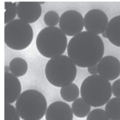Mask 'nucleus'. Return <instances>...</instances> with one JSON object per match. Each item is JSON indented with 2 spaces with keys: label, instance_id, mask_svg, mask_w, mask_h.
Returning <instances> with one entry per match:
<instances>
[{
  "label": "nucleus",
  "instance_id": "obj_1",
  "mask_svg": "<svg viewBox=\"0 0 120 120\" xmlns=\"http://www.w3.org/2000/svg\"><path fill=\"white\" fill-rule=\"evenodd\" d=\"M104 44L97 34L83 31L73 37L67 46L68 56L79 67L97 64L104 53Z\"/></svg>",
  "mask_w": 120,
  "mask_h": 120
},
{
  "label": "nucleus",
  "instance_id": "obj_2",
  "mask_svg": "<svg viewBox=\"0 0 120 120\" xmlns=\"http://www.w3.org/2000/svg\"><path fill=\"white\" fill-rule=\"evenodd\" d=\"M80 89L82 98L93 107L103 106L107 104L112 93L110 82L99 75L86 77L82 82Z\"/></svg>",
  "mask_w": 120,
  "mask_h": 120
},
{
  "label": "nucleus",
  "instance_id": "obj_3",
  "mask_svg": "<svg viewBox=\"0 0 120 120\" xmlns=\"http://www.w3.org/2000/svg\"><path fill=\"white\" fill-rule=\"evenodd\" d=\"M45 74L51 84L58 88H63L72 83L75 79L76 65L68 56L60 55L48 61Z\"/></svg>",
  "mask_w": 120,
  "mask_h": 120
},
{
  "label": "nucleus",
  "instance_id": "obj_4",
  "mask_svg": "<svg viewBox=\"0 0 120 120\" xmlns=\"http://www.w3.org/2000/svg\"><path fill=\"white\" fill-rule=\"evenodd\" d=\"M38 52L47 58L62 55L68 46L66 35L56 27H47L39 33L36 40Z\"/></svg>",
  "mask_w": 120,
  "mask_h": 120
},
{
  "label": "nucleus",
  "instance_id": "obj_5",
  "mask_svg": "<svg viewBox=\"0 0 120 120\" xmlns=\"http://www.w3.org/2000/svg\"><path fill=\"white\" fill-rule=\"evenodd\" d=\"M47 103L45 97L37 90L23 92L16 102V109L23 120H40L46 115Z\"/></svg>",
  "mask_w": 120,
  "mask_h": 120
},
{
  "label": "nucleus",
  "instance_id": "obj_6",
  "mask_svg": "<svg viewBox=\"0 0 120 120\" xmlns=\"http://www.w3.org/2000/svg\"><path fill=\"white\" fill-rule=\"evenodd\" d=\"M34 38V32L29 24L20 19L14 20L4 28V41L10 49L20 51L28 48Z\"/></svg>",
  "mask_w": 120,
  "mask_h": 120
},
{
  "label": "nucleus",
  "instance_id": "obj_7",
  "mask_svg": "<svg viewBox=\"0 0 120 120\" xmlns=\"http://www.w3.org/2000/svg\"><path fill=\"white\" fill-rule=\"evenodd\" d=\"M59 27L66 35L74 37L82 32L84 27V18L77 11L67 10L60 17Z\"/></svg>",
  "mask_w": 120,
  "mask_h": 120
},
{
  "label": "nucleus",
  "instance_id": "obj_8",
  "mask_svg": "<svg viewBox=\"0 0 120 120\" xmlns=\"http://www.w3.org/2000/svg\"><path fill=\"white\" fill-rule=\"evenodd\" d=\"M109 22L106 13L98 9L89 10L84 17V27L86 31L97 35L106 31Z\"/></svg>",
  "mask_w": 120,
  "mask_h": 120
},
{
  "label": "nucleus",
  "instance_id": "obj_9",
  "mask_svg": "<svg viewBox=\"0 0 120 120\" xmlns=\"http://www.w3.org/2000/svg\"><path fill=\"white\" fill-rule=\"evenodd\" d=\"M42 7L39 2L22 1L17 4V16L28 24L34 23L40 17Z\"/></svg>",
  "mask_w": 120,
  "mask_h": 120
},
{
  "label": "nucleus",
  "instance_id": "obj_10",
  "mask_svg": "<svg viewBox=\"0 0 120 120\" xmlns=\"http://www.w3.org/2000/svg\"><path fill=\"white\" fill-rule=\"evenodd\" d=\"M97 65L99 75L109 81L115 80L120 75V61L115 56H104Z\"/></svg>",
  "mask_w": 120,
  "mask_h": 120
},
{
  "label": "nucleus",
  "instance_id": "obj_11",
  "mask_svg": "<svg viewBox=\"0 0 120 120\" xmlns=\"http://www.w3.org/2000/svg\"><path fill=\"white\" fill-rule=\"evenodd\" d=\"M73 112L70 106L64 102L56 101L48 107L46 120H73Z\"/></svg>",
  "mask_w": 120,
  "mask_h": 120
},
{
  "label": "nucleus",
  "instance_id": "obj_12",
  "mask_svg": "<svg viewBox=\"0 0 120 120\" xmlns=\"http://www.w3.org/2000/svg\"><path fill=\"white\" fill-rule=\"evenodd\" d=\"M22 92V85L17 77L9 73H5V102L13 103Z\"/></svg>",
  "mask_w": 120,
  "mask_h": 120
},
{
  "label": "nucleus",
  "instance_id": "obj_13",
  "mask_svg": "<svg viewBox=\"0 0 120 120\" xmlns=\"http://www.w3.org/2000/svg\"><path fill=\"white\" fill-rule=\"evenodd\" d=\"M107 39L114 46L120 47V16L112 17L106 30Z\"/></svg>",
  "mask_w": 120,
  "mask_h": 120
},
{
  "label": "nucleus",
  "instance_id": "obj_14",
  "mask_svg": "<svg viewBox=\"0 0 120 120\" xmlns=\"http://www.w3.org/2000/svg\"><path fill=\"white\" fill-rule=\"evenodd\" d=\"M9 68L11 74L16 77H20L25 75L28 71V65L25 59L16 57L11 60Z\"/></svg>",
  "mask_w": 120,
  "mask_h": 120
},
{
  "label": "nucleus",
  "instance_id": "obj_15",
  "mask_svg": "<svg viewBox=\"0 0 120 120\" xmlns=\"http://www.w3.org/2000/svg\"><path fill=\"white\" fill-rule=\"evenodd\" d=\"M71 108L75 116L79 118H84L90 113L91 106L82 98H78L72 104Z\"/></svg>",
  "mask_w": 120,
  "mask_h": 120
},
{
  "label": "nucleus",
  "instance_id": "obj_16",
  "mask_svg": "<svg viewBox=\"0 0 120 120\" xmlns=\"http://www.w3.org/2000/svg\"><path fill=\"white\" fill-rule=\"evenodd\" d=\"M105 111L110 120H120V98H112L105 107Z\"/></svg>",
  "mask_w": 120,
  "mask_h": 120
},
{
  "label": "nucleus",
  "instance_id": "obj_17",
  "mask_svg": "<svg viewBox=\"0 0 120 120\" xmlns=\"http://www.w3.org/2000/svg\"><path fill=\"white\" fill-rule=\"evenodd\" d=\"M60 95L63 99L66 102H71L77 99L79 96V89L74 83L70 84L60 89Z\"/></svg>",
  "mask_w": 120,
  "mask_h": 120
},
{
  "label": "nucleus",
  "instance_id": "obj_18",
  "mask_svg": "<svg viewBox=\"0 0 120 120\" xmlns=\"http://www.w3.org/2000/svg\"><path fill=\"white\" fill-rule=\"evenodd\" d=\"M5 20L6 24L13 21L17 13V6L15 2H5Z\"/></svg>",
  "mask_w": 120,
  "mask_h": 120
},
{
  "label": "nucleus",
  "instance_id": "obj_19",
  "mask_svg": "<svg viewBox=\"0 0 120 120\" xmlns=\"http://www.w3.org/2000/svg\"><path fill=\"white\" fill-rule=\"evenodd\" d=\"M60 19V17L56 12L50 10L45 14L43 20L44 23L48 27H55L59 23Z\"/></svg>",
  "mask_w": 120,
  "mask_h": 120
},
{
  "label": "nucleus",
  "instance_id": "obj_20",
  "mask_svg": "<svg viewBox=\"0 0 120 120\" xmlns=\"http://www.w3.org/2000/svg\"><path fill=\"white\" fill-rule=\"evenodd\" d=\"M16 109L12 105L5 104V120H20Z\"/></svg>",
  "mask_w": 120,
  "mask_h": 120
},
{
  "label": "nucleus",
  "instance_id": "obj_21",
  "mask_svg": "<svg viewBox=\"0 0 120 120\" xmlns=\"http://www.w3.org/2000/svg\"><path fill=\"white\" fill-rule=\"evenodd\" d=\"M86 120H110L105 111L101 108L92 110L87 116Z\"/></svg>",
  "mask_w": 120,
  "mask_h": 120
},
{
  "label": "nucleus",
  "instance_id": "obj_22",
  "mask_svg": "<svg viewBox=\"0 0 120 120\" xmlns=\"http://www.w3.org/2000/svg\"><path fill=\"white\" fill-rule=\"evenodd\" d=\"M112 92L116 97L120 98V79L116 80L112 83Z\"/></svg>",
  "mask_w": 120,
  "mask_h": 120
},
{
  "label": "nucleus",
  "instance_id": "obj_23",
  "mask_svg": "<svg viewBox=\"0 0 120 120\" xmlns=\"http://www.w3.org/2000/svg\"><path fill=\"white\" fill-rule=\"evenodd\" d=\"M88 71L90 74L92 75H97V74L98 73V65L96 64L88 68Z\"/></svg>",
  "mask_w": 120,
  "mask_h": 120
},
{
  "label": "nucleus",
  "instance_id": "obj_24",
  "mask_svg": "<svg viewBox=\"0 0 120 120\" xmlns=\"http://www.w3.org/2000/svg\"><path fill=\"white\" fill-rule=\"evenodd\" d=\"M4 71H5V73H9L10 71L9 67H8L7 65H5L4 68Z\"/></svg>",
  "mask_w": 120,
  "mask_h": 120
},
{
  "label": "nucleus",
  "instance_id": "obj_25",
  "mask_svg": "<svg viewBox=\"0 0 120 120\" xmlns=\"http://www.w3.org/2000/svg\"><path fill=\"white\" fill-rule=\"evenodd\" d=\"M102 36L105 38H107V34H106V31H104V32H103L102 33Z\"/></svg>",
  "mask_w": 120,
  "mask_h": 120
},
{
  "label": "nucleus",
  "instance_id": "obj_26",
  "mask_svg": "<svg viewBox=\"0 0 120 120\" xmlns=\"http://www.w3.org/2000/svg\"><path fill=\"white\" fill-rule=\"evenodd\" d=\"M39 3L40 4H43L45 3V2H39Z\"/></svg>",
  "mask_w": 120,
  "mask_h": 120
}]
</instances>
